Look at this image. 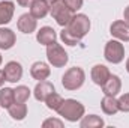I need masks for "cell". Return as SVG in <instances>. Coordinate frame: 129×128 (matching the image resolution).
I'll use <instances>...</instances> for the list:
<instances>
[{"label":"cell","mask_w":129,"mask_h":128,"mask_svg":"<svg viewBox=\"0 0 129 128\" xmlns=\"http://www.w3.org/2000/svg\"><path fill=\"white\" fill-rule=\"evenodd\" d=\"M57 113L60 118H63L68 122H78L86 115V107L80 101H77L74 98H68L63 101V104L60 105Z\"/></svg>","instance_id":"1"},{"label":"cell","mask_w":129,"mask_h":128,"mask_svg":"<svg viewBox=\"0 0 129 128\" xmlns=\"http://www.w3.org/2000/svg\"><path fill=\"white\" fill-rule=\"evenodd\" d=\"M86 81V72L80 66H72L62 75V86L66 91H78Z\"/></svg>","instance_id":"2"},{"label":"cell","mask_w":129,"mask_h":128,"mask_svg":"<svg viewBox=\"0 0 129 128\" xmlns=\"http://www.w3.org/2000/svg\"><path fill=\"white\" fill-rule=\"evenodd\" d=\"M90 26H92V23H90V20H89V17L86 14H74V17L68 23L66 29L75 38H78L81 41L87 33L90 32Z\"/></svg>","instance_id":"3"},{"label":"cell","mask_w":129,"mask_h":128,"mask_svg":"<svg viewBox=\"0 0 129 128\" xmlns=\"http://www.w3.org/2000/svg\"><path fill=\"white\" fill-rule=\"evenodd\" d=\"M104 57L107 62L113 65L122 63L125 59V45L119 39H111L105 44L104 48Z\"/></svg>","instance_id":"4"},{"label":"cell","mask_w":129,"mask_h":128,"mask_svg":"<svg viewBox=\"0 0 129 128\" xmlns=\"http://www.w3.org/2000/svg\"><path fill=\"white\" fill-rule=\"evenodd\" d=\"M47 59H48V63L53 65L54 68H63L69 62L68 53L59 42H53L47 45Z\"/></svg>","instance_id":"5"},{"label":"cell","mask_w":129,"mask_h":128,"mask_svg":"<svg viewBox=\"0 0 129 128\" xmlns=\"http://www.w3.org/2000/svg\"><path fill=\"white\" fill-rule=\"evenodd\" d=\"M50 14H51V17L56 20V23H57L60 27H66L68 23L71 21V18L74 17V12L64 5L63 0H57V2L51 3Z\"/></svg>","instance_id":"6"},{"label":"cell","mask_w":129,"mask_h":128,"mask_svg":"<svg viewBox=\"0 0 129 128\" xmlns=\"http://www.w3.org/2000/svg\"><path fill=\"white\" fill-rule=\"evenodd\" d=\"M110 33L114 39H119L122 42H129V23L125 20L113 21L110 26Z\"/></svg>","instance_id":"7"},{"label":"cell","mask_w":129,"mask_h":128,"mask_svg":"<svg viewBox=\"0 0 129 128\" xmlns=\"http://www.w3.org/2000/svg\"><path fill=\"white\" fill-rule=\"evenodd\" d=\"M3 72H5V77H6V81L9 83H17L21 80L23 77V66L20 62L17 60H11L5 65L3 68Z\"/></svg>","instance_id":"8"},{"label":"cell","mask_w":129,"mask_h":128,"mask_svg":"<svg viewBox=\"0 0 129 128\" xmlns=\"http://www.w3.org/2000/svg\"><path fill=\"white\" fill-rule=\"evenodd\" d=\"M53 92H56V88L51 81L48 80H42V81H38V84L35 86L33 89V96L36 101H41V102H45V99L51 95Z\"/></svg>","instance_id":"9"},{"label":"cell","mask_w":129,"mask_h":128,"mask_svg":"<svg viewBox=\"0 0 129 128\" xmlns=\"http://www.w3.org/2000/svg\"><path fill=\"white\" fill-rule=\"evenodd\" d=\"M17 27H18L20 32L26 33V35H30V33H33L38 29V20L33 17L30 12L23 14V15H20V18L17 21Z\"/></svg>","instance_id":"10"},{"label":"cell","mask_w":129,"mask_h":128,"mask_svg":"<svg viewBox=\"0 0 129 128\" xmlns=\"http://www.w3.org/2000/svg\"><path fill=\"white\" fill-rule=\"evenodd\" d=\"M122 91V78L116 74H111L108 77V80L102 84V92L104 95L110 96H117Z\"/></svg>","instance_id":"11"},{"label":"cell","mask_w":129,"mask_h":128,"mask_svg":"<svg viewBox=\"0 0 129 128\" xmlns=\"http://www.w3.org/2000/svg\"><path fill=\"white\" fill-rule=\"evenodd\" d=\"M50 74H51L50 65L45 63V62H42V60L35 62V63L32 65V68H30V75H32V78L38 80V81L47 80V78L50 77Z\"/></svg>","instance_id":"12"},{"label":"cell","mask_w":129,"mask_h":128,"mask_svg":"<svg viewBox=\"0 0 129 128\" xmlns=\"http://www.w3.org/2000/svg\"><path fill=\"white\" fill-rule=\"evenodd\" d=\"M110 75H111V72H110L108 66H105V65H102V63L95 65V66L92 68V71H90V77H92L93 83L98 84V86H101V88H102V84L108 80Z\"/></svg>","instance_id":"13"},{"label":"cell","mask_w":129,"mask_h":128,"mask_svg":"<svg viewBox=\"0 0 129 128\" xmlns=\"http://www.w3.org/2000/svg\"><path fill=\"white\" fill-rule=\"evenodd\" d=\"M50 8H51V5L47 0H33L29 12L36 20H42V18H45L50 14Z\"/></svg>","instance_id":"14"},{"label":"cell","mask_w":129,"mask_h":128,"mask_svg":"<svg viewBox=\"0 0 129 128\" xmlns=\"http://www.w3.org/2000/svg\"><path fill=\"white\" fill-rule=\"evenodd\" d=\"M15 12V3L11 0H2L0 2V26L9 24L12 21Z\"/></svg>","instance_id":"15"},{"label":"cell","mask_w":129,"mask_h":128,"mask_svg":"<svg viewBox=\"0 0 129 128\" xmlns=\"http://www.w3.org/2000/svg\"><path fill=\"white\" fill-rule=\"evenodd\" d=\"M56 39H57V33H56V30L53 27H50V26H44V27H41L36 32V41L41 45H45L47 47V45L56 42Z\"/></svg>","instance_id":"16"},{"label":"cell","mask_w":129,"mask_h":128,"mask_svg":"<svg viewBox=\"0 0 129 128\" xmlns=\"http://www.w3.org/2000/svg\"><path fill=\"white\" fill-rule=\"evenodd\" d=\"M17 42V35L12 29L0 27V50H11Z\"/></svg>","instance_id":"17"},{"label":"cell","mask_w":129,"mask_h":128,"mask_svg":"<svg viewBox=\"0 0 129 128\" xmlns=\"http://www.w3.org/2000/svg\"><path fill=\"white\" fill-rule=\"evenodd\" d=\"M101 109L105 115L113 116L119 112V102L116 96H110V95H104L102 101H101Z\"/></svg>","instance_id":"18"},{"label":"cell","mask_w":129,"mask_h":128,"mask_svg":"<svg viewBox=\"0 0 129 128\" xmlns=\"http://www.w3.org/2000/svg\"><path fill=\"white\" fill-rule=\"evenodd\" d=\"M105 125L104 119L98 115H84L80 119V127L81 128H102Z\"/></svg>","instance_id":"19"},{"label":"cell","mask_w":129,"mask_h":128,"mask_svg":"<svg viewBox=\"0 0 129 128\" xmlns=\"http://www.w3.org/2000/svg\"><path fill=\"white\" fill-rule=\"evenodd\" d=\"M8 112L14 121H23L27 116V105H26V102H14L8 109Z\"/></svg>","instance_id":"20"},{"label":"cell","mask_w":129,"mask_h":128,"mask_svg":"<svg viewBox=\"0 0 129 128\" xmlns=\"http://www.w3.org/2000/svg\"><path fill=\"white\" fill-rule=\"evenodd\" d=\"M14 102H15L14 89L12 88H0V107L9 109Z\"/></svg>","instance_id":"21"},{"label":"cell","mask_w":129,"mask_h":128,"mask_svg":"<svg viewBox=\"0 0 129 128\" xmlns=\"http://www.w3.org/2000/svg\"><path fill=\"white\" fill-rule=\"evenodd\" d=\"M32 95V91L29 89V86L20 84L14 89V96H15V102H27V99Z\"/></svg>","instance_id":"22"},{"label":"cell","mask_w":129,"mask_h":128,"mask_svg":"<svg viewBox=\"0 0 129 128\" xmlns=\"http://www.w3.org/2000/svg\"><path fill=\"white\" fill-rule=\"evenodd\" d=\"M63 98L59 95L57 92H53L51 95L48 96L47 99H45V104H47V107L50 109V110H53V112H57L59 109H60V105L63 104Z\"/></svg>","instance_id":"23"},{"label":"cell","mask_w":129,"mask_h":128,"mask_svg":"<svg viewBox=\"0 0 129 128\" xmlns=\"http://www.w3.org/2000/svg\"><path fill=\"white\" fill-rule=\"evenodd\" d=\"M60 39H62V42H63V44L69 45V47H75V45H78V44L81 42L78 38H75V36L69 32L66 27H63V29H62V32H60Z\"/></svg>","instance_id":"24"},{"label":"cell","mask_w":129,"mask_h":128,"mask_svg":"<svg viewBox=\"0 0 129 128\" xmlns=\"http://www.w3.org/2000/svg\"><path fill=\"white\" fill-rule=\"evenodd\" d=\"M64 122L57 118H48L42 122V128H63Z\"/></svg>","instance_id":"25"},{"label":"cell","mask_w":129,"mask_h":128,"mask_svg":"<svg viewBox=\"0 0 129 128\" xmlns=\"http://www.w3.org/2000/svg\"><path fill=\"white\" fill-rule=\"evenodd\" d=\"M117 102H119V112L129 113V94L120 95L117 98Z\"/></svg>","instance_id":"26"},{"label":"cell","mask_w":129,"mask_h":128,"mask_svg":"<svg viewBox=\"0 0 129 128\" xmlns=\"http://www.w3.org/2000/svg\"><path fill=\"white\" fill-rule=\"evenodd\" d=\"M63 2L74 14H77V12L83 8V0H63Z\"/></svg>","instance_id":"27"},{"label":"cell","mask_w":129,"mask_h":128,"mask_svg":"<svg viewBox=\"0 0 129 128\" xmlns=\"http://www.w3.org/2000/svg\"><path fill=\"white\" fill-rule=\"evenodd\" d=\"M33 0H17V5H20L21 8H30Z\"/></svg>","instance_id":"28"},{"label":"cell","mask_w":129,"mask_h":128,"mask_svg":"<svg viewBox=\"0 0 129 128\" xmlns=\"http://www.w3.org/2000/svg\"><path fill=\"white\" fill-rule=\"evenodd\" d=\"M123 20H125L126 23H129V5L125 8V11H123Z\"/></svg>","instance_id":"29"},{"label":"cell","mask_w":129,"mask_h":128,"mask_svg":"<svg viewBox=\"0 0 129 128\" xmlns=\"http://www.w3.org/2000/svg\"><path fill=\"white\" fill-rule=\"evenodd\" d=\"M5 81H6V77H5V72H3V69H0V88H3V84H5Z\"/></svg>","instance_id":"30"},{"label":"cell","mask_w":129,"mask_h":128,"mask_svg":"<svg viewBox=\"0 0 129 128\" xmlns=\"http://www.w3.org/2000/svg\"><path fill=\"white\" fill-rule=\"evenodd\" d=\"M126 71H128V74H129V57H128V60H126Z\"/></svg>","instance_id":"31"},{"label":"cell","mask_w":129,"mask_h":128,"mask_svg":"<svg viewBox=\"0 0 129 128\" xmlns=\"http://www.w3.org/2000/svg\"><path fill=\"white\" fill-rule=\"evenodd\" d=\"M47 2H48V3L51 5V3H54V2H57V0H47Z\"/></svg>","instance_id":"32"},{"label":"cell","mask_w":129,"mask_h":128,"mask_svg":"<svg viewBox=\"0 0 129 128\" xmlns=\"http://www.w3.org/2000/svg\"><path fill=\"white\" fill-rule=\"evenodd\" d=\"M2 62H3V57H2V54H0V65H2Z\"/></svg>","instance_id":"33"},{"label":"cell","mask_w":129,"mask_h":128,"mask_svg":"<svg viewBox=\"0 0 129 128\" xmlns=\"http://www.w3.org/2000/svg\"><path fill=\"white\" fill-rule=\"evenodd\" d=\"M0 109H2V107H0Z\"/></svg>","instance_id":"34"}]
</instances>
